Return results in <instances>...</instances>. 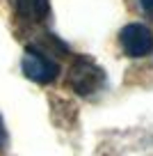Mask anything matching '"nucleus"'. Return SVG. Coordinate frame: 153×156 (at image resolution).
I'll use <instances>...</instances> for the list:
<instances>
[{
    "label": "nucleus",
    "instance_id": "f257e3e1",
    "mask_svg": "<svg viewBox=\"0 0 153 156\" xmlns=\"http://www.w3.org/2000/svg\"><path fill=\"white\" fill-rule=\"evenodd\" d=\"M103 83H105V71L91 58L80 55V58L73 60V67L69 71V87L73 92L87 97V94H94Z\"/></svg>",
    "mask_w": 153,
    "mask_h": 156
},
{
    "label": "nucleus",
    "instance_id": "f03ea898",
    "mask_svg": "<svg viewBox=\"0 0 153 156\" xmlns=\"http://www.w3.org/2000/svg\"><path fill=\"white\" fill-rule=\"evenodd\" d=\"M119 44L126 55L144 58L153 51V32L142 23H128L119 32Z\"/></svg>",
    "mask_w": 153,
    "mask_h": 156
},
{
    "label": "nucleus",
    "instance_id": "7ed1b4c3",
    "mask_svg": "<svg viewBox=\"0 0 153 156\" xmlns=\"http://www.w3.org/2000/svg\"><path fill=\"white\" fill-rule=\"evenodd\" d=\"M21 67H23V73L30 78V80H34V83H53L55 78H57L59 69L57 64L53 62L50 58H46L43 53H39V51H25L23 55V62H21Z\"/></svg>",
    "mask_w": 153,
    "mask_h": 156
},
{
    "label": "nucleus",
    "instance_id": "20e7f679",
    "mask_svg": "<svg viewBox=\"0 0 153 156\" xmlns=\"http://www.w3.org/2000/svg\"><path fill=\"white\" fill-rule=\"evenodd\" d=\"M12 2H14L16 14L32 21V23H39V21L48 19V14H50V2L48 0H12Z\"/></svg>",
    "mask_w": 153,
    "mask_h": 156
},
{
    "label": "nucleus",
    "instance_id": "39448f33",
    "mask_svg": "<svg viewBox=\"0 0 153 156\" xmlns=\"http://www.w3.org/2000/svg\"><path fill=\"white\" fill-rule=\"evenodd\" d=\"M139 5H142V9L153 19V0H139Z\"/></svg>",
    "mask_w": 153,
    "mask_h": 156
},
{
    "label": "nucleus",
    "instance_id": "423d86ee",
    "mask_svg": "<svg viewBox=\"0 0 153 156\" xmlns=\"http://www.w3.org/2000/svg\"><path fill=\"white\" fill-rule=\"evenodd\" d=\"M5 142V129H2V122H0V145Z\"/></svg>",
    "mask_w": 153,
    "mask_h": 156
}]
</instances>
